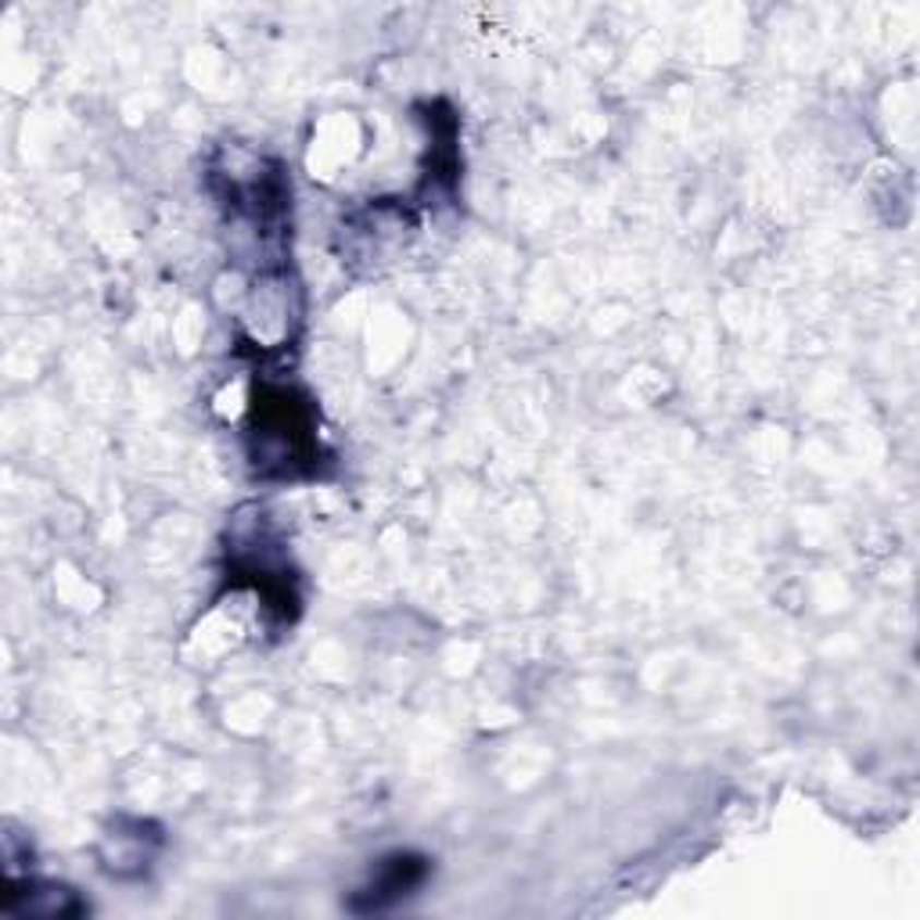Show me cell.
<instances>
[{
    "mask_svg": "<svg viewBox=\"0 0 920 920\" xmlns=\"http://www.w3.org/2000/svg\"><path fill=\"white\" fill-rule=\"evenodd\" d=\"M417 881H421V870H414L410 860L389 863L382 874H378L374 885H371V906L378 910V906H385L389 899H399V895H407V888H414Z\"/></svg>",
    "mask_w": 920,
    "mask_h": 920,
    "instance_id": "obj_1",
    "label": "cell"
}]
</instances>
